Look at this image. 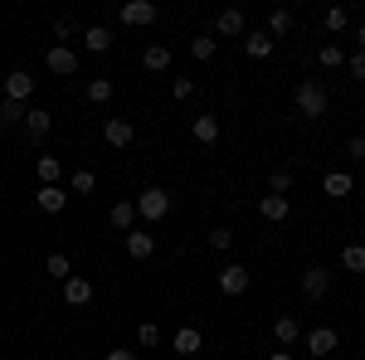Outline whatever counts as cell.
Listing matches in <instances>:
<instances>
[{
    "label": "cell",
    "mask_w": 365,
    "mask_h": 360,
    "mask_svg": "<svg viewBox=\"0 0 365 360\" xmlns=\"http://www.w3.org/2000/svg\"><path fill=\"white\" fill-rule=\"evenodd\" d=\"M292 103H297V112H302V117L322 122V117H327V103H331V98H327V88L317 83V78H307V83H297Z\"/></svg>",
    "instance_id": "1"
},
{
    "label": "cell",
    "mask_w": 365,
    "mask_h": 360,
    "mask_svg": "<svg viewBox=\"0 0 365 360\" xmlns=\"http://www.w3.org/2000/svg\"><path fill=\"white\" fill-rule=\"evenodd\" d=\"M137 220H146V224H161L170 215V190H161V185H151V190H141L137 200Z\"/></svg>",
    "instance_id": "2"
},
{
    "label": "cell",
    "mask_w": 365,
    "mask_h": 360,
    "mask_svg": "<svg viewBox=\"0 0 365 360\" xmlns=\"http://www.w3.org/2000/svg\"><path fill=\"white\" fill-rule=\"evenodd\" d=\"M117 20H122V25H132V29L156 25V0H127V5L117 10Z\"/></svg>",
    "instance_id": "3"
},
{
    "label": "cell",
    "mask_w": 365,
    "mask_h": 360,
    "mask_svg": "<svg viewBox=\"0 0 365 360\" xmlns=\"http://www.w3.org/2000/svg\"><path fill=\"white\" fill-rule=\"evenodd\" d=\"M44 68H49V73H58V78L78 73V49H68V44H54V49L44 54Z\"/></svg>",
    "instance_id": "4"
},
{
    "label": "cell",
    "mask_w": 365,
    "mask_h": 360,
    "mask_svg": "<svg viewBox=\"0 0 365 360\" xmlns=\"http://www.w3.org/2000/svg\"><path fill=\"white\" fill-rule=\"evenodd\" d=\"M5 98H10V103H29V98H34V73H29V68H10V73H5Z\"/></svg>",
    "instance_id": "5"
},
{
    "label": "cell",
    "mask_w": 365,
    "mask_h": 360,
    "mask_svg": "<svg viewBox=\"0 0 365 360\" xmlns=\"http://www.w3.org/2000/svg\"><path fill=\"white\" fill-rule=\"evenodd\" d=\"M103 141H108L113 151H122V146H132V141H137V127H132L127 117H108V122H103Z\"/></svg>",
    "instance_id": "6"
},
{
    "label": "cell",
    "mask_w": 365,
    "mask_h": 360,
    "mask_svg": "<svg viewBox=\"0 0 365 360\" xmlns=\"http://www.w3.org/2000/svg\"><path fill=\"white\" fill-rule=\"evenodd\" d=\"M249 268H244V263H229V268H220V292H225V297H239V292H249Z\"/></svg>",
    "instance_id": "7"
},
{
    "label": "cell",
    "mask_w": 365,
    "mask_h": 360,
    "mask_svg": "<svg viewBox=\"0 0 365 360\" xmlns=\"http://www.w3.org/2000/svg\"><path fill=\"white\" fill-rule=\"evenodd\" d=\"M302 292H307L312 302H322V297H327V292H331V273H327V268H322V263H312L307 273H302Z\"/></svg>",
    "instance_id": "8"
},
{
    "label": "cell",
    "mask_w": 365,
    "mask_h": 360,
    "mask_svg": "<svg viewBox=\"0 0 365 360\" xmlns=\"http://www.w3.org/2000/svg\"><path fill=\"white\" fill-rule=\"evenodd\" d=\"M336 346H341L336 326H312V331H307V351H312V356H317V360H322V356H331Z\"/></svg>",
    "instance_id": "9"
},
{
    "label": "cell",
    "mask_w": 365,
    "mask_h": 360,
    "mask_svg": "<svg viewBox=\"0 0 365 360\" xmlns=\"http://www.w3.org/2000/svg\"><path fill=\"white\" fill-rule=\"evenodd\" d=\"M151 253H156V234H151V229H132V234H127V258L146 263Z\"/></svg>",
    "instance_id": "10"
},
{
    "label": "cell",
    "mask_w": 365,
    "mask_h": 360,
    "mask_svg": "<svg viewBox=\"0 0 365 360\" xmlns=\"http://www.w3.org/2000/svg\"><path fill=\"white\" fill-rule=\"evenodd\" d=\"M258 215L268 224H282L292 215V200H287V195H263V200H258Z\"/></svg>",
    "instance_id": "11"
},
{
    "label": "cell",
    "mask_w": 365,
    "mask_h": 360,
    "mask_svg": "<svg viewBox=\"0 0 365 360\" xmlns=\"http://www.w3.org/2000/svg\"><path fill=\"white\" fill-rule=\"evenodd\" d=\"M170 346H175V356H200L205 351V336H200V326H180V331L170 336Z\"/></svg>",
    "instance_id": "12"
},
{
    "label": "cell",
    "mask_w": 365,
    "mask_h": 360,
    "mask_svg": "<svg viewBox=\"0 0 365 360\" xmlns=\"http://www.w3.org/2000/svg\"><path fill=\"white\" fill-rule=\"evenodd\" d=\"M215 34L244 39V34H249V20H244V10H220V20H215Z\"/></svg>",
    "instance_id": "13"
},
{
    "label": "cell",
    "mask_w": 365,
    "mask_h": 360,
    "mask_svg": "<svg viewBox=\"0 0 365 360\" xmlns=\"http://www.w3.org/2000/svg\"><path fill=\"white\" fill-rule=\"evenodd\" d=\"M34 205H39L44 215H63V205H68V190H63V185H39Z\"/></svg>",
    "instance_id": "14"
},
{
    "label": "cell",
    "mask_w": 365,
    "mask_h": 360,
    "mask_svg": "<svg viewBox=\"0 0 365 360\" xmlns=\"http://www.w3.org/2000/svg\"><path fill=\"white\" fill-rule=\"evenodd\" d=\"M273 341H278V351L297 346V341H302V322H297V317H278V322H273Z\"/></svg>",
    "instance_id": "15"
},
{
    "label": "cell",
    "mask_w": 365,
    "mask_h": 360,
    "mask_svg": "<svg viewBox=\"0 0 365 360\" xmlns=\"http://www.w3.org/2000/svg\"><path fill=\"white\" fill-rule=\"evenodd\" d=\"M108 224H113L117 234H132V224H137V205H132V200H117L113 210H108Z\"/></svg>",
    "instance_id": "16"
},
{
    "label": "cell",
    "mask_w": 365,
    "mask_h": 360,
    "mask_svg": "<svg viewBox=\"0 0 365 360\" xmlns=\"http://www.w3.org/2000/svg\"><path fill=\"white\" fill-rule=\"evenodd\" d=\"M83 49L88 54H108V49H113V29L108 25H88L83 29Z\"/></svg>",
    "instance_id": "17"
},
{
    "label": "cell",
    "mask_w": 365,
    "mask_h": 360,
    "mask_svg": "<svg viewBox=\"0 0 365 360\" xmlns=\"http://www.w3.org/2000/svg\"><path fill=\"white\" fill-rule=\"evenodd\" d=\"M190 132H195V141H200V146H215V141H220V117L200 112L195 122H190Z\"/></svg>",
    "instance_id": "18"
},
{
    "label": "cell",
    "mask_w": 365,
    "mask_h": 360,
    "mask_svg": "<svg viewBox=\"0 0 365 360\" xmlns=\"http://www.w3.org/2000/svg\"><path fill=\"white\" fill-rule=\"evenodd\" d=\"M63 302L68 307H88L93 302V282H88V277H68V282H63Z\"/></svg>",
    "instance_id": "19"
},
{
    "label": "cell",
    "mask_w": 365,
    "mask_h": 360,
    "mask_svg": "<svg viewBox=\"0 0 365 360\" xmlns=\"http://www.w3.org/2000/svg\"><path fill=\"white\" fill-rule=\"evenodd\" d=\"M273 44H278V39H268V29H249V34H244L249 58H273Z\"/></svg>",
    "instance_id": "20"
},
{
    "label": "cell",
    "mask_w": 365,
    "mask_h": 360,
    "mask_svg": "<svg viewBox=\"0 0 365 360\" xmlns=\"http://www.w3.org/2000/svg\"><path fill=\"white\" fill-rule=\"evenodd\" d=\"M49 127H54V117H49L44 108H29V112H25V132H29L34 141H44V137H49Z\"/></svg>",
    "instance_id": "21"
},
{
    "label": "cell",
    "mask_w": 365,
    "mask_h": 360,
    "mask_svg": "<svg viewBox=\"0 0 365 360\" xmlns=\"http://www.w3.org/2000/svg\"><path fill=\"white\" fill-rule=\"evenodd\" d=\"M25 103H10V98H0V127L10 132V127H25Z\"/></svg>",
    "instance_id": "22"
},
{
    "label": "cell",
    "mask_w": 365,
    "mask_h": 360,
    "mask_svg": "<svg viewBox=\"0 0 365 360\" xmlns=\"http://www.w3.org/2000/svg\"><path fill=\"white\" fill-rule=\"evenodd\" d=\"M141 63H146L151 73H166V68H170V49H166V44H146V54H141Z\"/></svg>",
    "instance_id": "23"
},
{
    "label": "cell",
    "mask_w": 365,
    "mask_h": 360,
    "mask_svg": "<svg viewBox=\"0 0 365 360\" xmlns=\"http://www.w3.org/2000/svg\"><path fill=\"white\" fill-rule=\"evenodd\" d=\"M322 190L331 195V200H346V195H351V175H346V170H327Z\"/></svg>",
    "instance_id": "24"
},
{
    "label": "cell",
    "mask_w": 365,
    "mask_h": 360,
    "mask_svg": "<svg viewBox=\"0 0 365 360\" xmlns=\"http://www.w3.org/2000/svg\"><path fill=\"white\" fill-rule=\"evenodd\" d=\"M44 273L54 277V282H68V277H73V263H68V253H49V258H44Z\"/></svg>",
    "instance_id": "25"
},
{
    "label": "cell",
    "mask_w": 365,
    "mask_h": 360,
    "mask_svg": "<svg viewBox=\"0 0 365 360\" xmlns=\"http://www.w3.org/2000/svg\"><path fill=\"white\" fill-rule=\"evenodd\" d=\"M190 54H195L200 63H210V58L220 54V39H215V34H195V39H190Z\"/></svg>",
    "instance_id": "26"
},
{
    "label": "cell",
    "mask_w": 365,
    "mask_h": 360,
    "mask_svg": "<svg viewBox=\"0 0 365 360\" xmlns=\"http://www.w3.org/2000/svg\"><path fill=\"white\" fill-rule=\"evenodd\" d=\"M63 180V161L58 156H39V185H58Z\"/></svg>",
    "instance_id": "27"
},
{
    "label": "cell",
    "mask_w": 365,
    "mask_h": 360,
    "mask_svg": "<svg viewBox=\"0 0 365 360\" xmlns=\"http://www.w3.org/2000/svg\"><path fill=\"white\" fill-rule=\"evenodd\" d=\"M341 268L346 273H365V244H346L341 249Z\"/></svg>",
    "instance_id": "28"
},
{
    "label": "cell",
    "mask_w": 365,
    "mask_h": 360,
    "mask_svg": "<svg viewBox=\"0 0 365 360\" xmlns=\"http://www.w3.org/2000/svg\"><path fill=\"white\" fill-rule=\"evenodd\" d=\"M68 190L73 195H93L98 190V175H93V170H73V175H68Z\"/></svg>",
    "instance_id": "29"
},
{
    "label": "cell",
    "mask_w": 365,
    "mask_h": 360,
    "mask_svg": "<svg viewBox=\"0 0 365 360\" xmlns=\"http://www.w3.org/2000/svg\"><path fill=\"white\" fill-rule=\"evenodd\" d=\"M317 63H322V68H341V63H346V49H341V44H322V49H317Z\"/></svg>",
    "instance_id": "30"
},
{
    "label": "cell",
    "mask_w": 365,
    "mask_h": 360,
    "mask_svg": "<svg viewBox=\"0 0 365 360\" xmlns=\"http://www.w3.org/2000/svg\"><path fill=\"white\" fill-rule=\"evenodd\" d=\"M292 180H297V175H292L287 166H278L273 175H268V195H287V190H292Z\"/></svg>",
    "instance_id": "31"
},
{
    "label": "cell",
    "mask_w": 365,
    "mask_h": 360,
    "mask_svg": "<svg viewBox=\"0 0 365 360\" xmlns=\"http://www.w3.org/2000/svg\"><path fill=\"white\" fill-rule=\"evenodd\" d=\"M322 25H327V34H341V29L351 25V15H346V10H341V5H331V10H327V15H322Z\"/></svg>",
    "instance_id": "32"
},
{
    "label": "cell",
    "mask_w": 365,
    "mask_h": 360,
    "mask_svg": "<svg viewBox=\"0 0 365 360\" xmlns=\"http://www.w3.org/2000/svg\"><path fill=\"white\" fill-rule=\"evenodd\" d=\"M287 29H292V10H273L268 15V39L273 34H287Z\"/></svg>",
    "instance_id": "33"
},
{
    "label": "cell",
    "mask_w": 365,
    "mask_h": 360,
    "mask_svg": "<svg viewBox=\"0 0 365 360\" xmlns=\"http://www.w3.org/2000/svg\"><path fill=\"white\" fill-rule=\"evenodd\" d=\"M113 98V78H93L88 83V103H108Z\"/></svg>",
    "instance_id": "34"
},
{
    "label": "cell",
    "mask_w": 365,
    "mask_h": 360,
    "mask_svg": "<svg viewBox=\"0 0 365 360\" xmlns=\"http://www.w3.org/2000/svg\"><path fill=\"white\" fill-rule=\"evenodd\" d=\"M210 249H234V229H225V224H220V229H210Z\"/></svg>",
    "instance_id": "35"
},
{
    "label": "cell",
    "mask_w": 365,
    "mask_h": 360,
    "mask_svg": "<svg viewBox=\"0 0 365 360\" xmlns=\"http://www.w3.org/2000/svg\"><path fill=\"white\" fill-rule=\"evenodd\" d=\"M137 341H141V346H161V331H156V322H141V326H137Z\"/></svg>",
    "instance_id": "36"
},
{
    "label": "cell",
    "mask_w": 365,
    "mask_h": 360,
    "mask_svg": "<svg viewBox=\"0 0 365 360\" xmlns=\"http://www.w3.org/2000/svg\"><path fill=\"white\" fill-rule=\"evenodd\" d=\"M170 93H175L180 103H190V98H195V83H190V78H175V83H170Z\"/></svg>",
    "instance_id": "37"
},
{
    "label": "cell",
    "mask_w": 365,
    "mask_h": 360,
    "mask_svg": "<svg viewBox=\"0 0 365 360\" xmlns=\"http://www.w3.org/2000/svg\"><path fill=\"white\" fill-rule=\"evenodd\" d=\"M346 63H351V78H356V83H365V54H361V49L346 58Z\"/></svg>",
    "instance_id": "38"
},
{
    "label": "cell",
    "mask_w": 365,
    "mask_h": 360,
    "mask_svg": "<svg viewBox=\"0 0 365 360\" xmlns=\"http://www.w3.org/2000/svg\"><path fill=\"white\" fill-rule=\"evenodd\" d=\"M346 156H351V161H365V137H351V141H346Z\"/></svg>",
    "instance_id": "39"
},
{
    "label": "cell",
    "mask_w": 365,
    "mask_h": 360,
    "mask_svg": "<svg viewBox=\"0 0 365 360\" xmlns=\"http://www.w3.org/2000/svg\"><path fill=\"white\" fill-rule=\"evenodd\" d=\"M54 34H58V39H68V34H73V20H68V15H58V20H54Z\"/></svg>",
    "instance_id": "40"
},
{
    "label": "cell",
    "mask_w": 365,
    "mask_h": 360,
    "mask_svg": "<svg viewBox=\"0 0 365 360\" xmlns=\"http://www.w3.org/2000/svg\"><path fill=\"white\" fill-rule=\"evenodd\" d=\"M103 360H137V351H122V346H117V351H108Z\"/></svg>",
    "instance_id": "41"
},
{
    "label": "cell",
    "mask_w": 365,
    "mask_h": 360,
    "mask_svg": "<svg viewBox=\"0 0 365 360\" xmlns=\"http://www.w3.org/2000/svg\"><path fill=\"white\" fill-rule=\"evenodd\" d=\"M268 360H297L292 351H268Z\"/></svg>",
    "instance_id": "42"
},
{
    "label": "cell",
    "mask_w": 365,
    "mask_h": 360,
    "mask_svg": "<svg viewBox=\"0 0 365 360\" xmlns=\"http://www.w3.org/2000/svg\"><path fill=\"white\" fill-rule=\"evenodd\" d=\"M356 44H361V54H365V20L356 25Z\"/></svg>",
    "instance_id": "43"
}]
</instances>
